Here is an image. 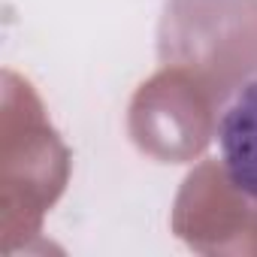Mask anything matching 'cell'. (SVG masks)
Wrapping results in <instances>:
<instances>
[{"mask_svg":"<svg viewBox=\"0 0 257 257\" xmlns=\"http://www.w3.org/2000/svg\"><path fill=\"white\" fill-rule=\"evenodd\" d=\"M218 149L227 182L257 203V76L239 88L218 121Z\"/></svg>","mask_w":257,"mask_h":257,"instance_id":"1","label":"cell"}]
</instances>
